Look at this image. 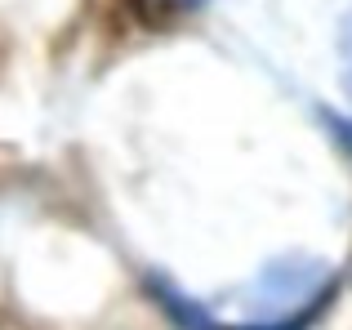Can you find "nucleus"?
Listing matches in <instances>:
<instances>
[{
    "instance_id": "f257e3e1",
    "label": "nucleus",
    "mask_w": 352,
    "mask_h": 330,
    "mask_svg": "<svg viewBox=\"0 0 352 330\" xmlns=\"http://www.w3.org/2000/svg\"><path fill=\"white\" fill-rule=\"evenodd\" d=\"M330 295V268L321 259H276L254 281V313L250 330H299Z\"/></svg>"
},
{
    "instance_id": "f03ea898",
    "label": "nucleus",
    "mask_w": 352,
    "mask_h": 330,
    "mask_svg": "<svg viewBox=\"0 0 352 330\" xmlns=\"http://www.w3.org/2000/svg\"><path fill=\"white\" fill-rule=\"evenodd\" d=\"M339 54H344V85L352 94V18L344 23V41H339Z\"/></svg>"
},
{
    "instance_id": "7ed1b4c3",
    "label": "nucleus",
    "mask_w": 352,
    "mask_h": 330,
    "mask_svg": "<svg viewBox=\"0 0 352 330\" xmlns=\"http://www.w3.org/2000/svg\"><path fill=\"white\" fill-rule=\"evenodd\" d=\"M326 125L335 130V139L344 143V152H352V121H344V116H326Z\"/></svg>"
}]
</instances>
